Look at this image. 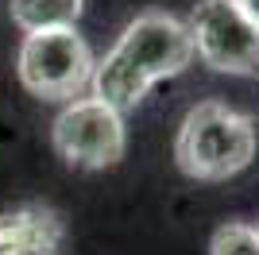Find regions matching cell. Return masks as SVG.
<instances>
[{
	"mask_svg": "<svg viewBox=\"0 0 259 255\" xmlns=\"http://www.w3.org/2000/svg\"><path fill=\"white\" fill-rule=\"evenodd\" d=\"M93 51L77 35V27H43L23 31L16 74L23 89L43 101H74L93 85Z\"/></svg>",
	"mask_w": 259,
	"mask_h": 255,
	"instance_id": "cell-3",
	"label": "cell"
},
{
	"mask_svg": "<svg viewBox=\"0 0 259 255\" xmlns=\"http://www.w3.org/2000/svg\"><path fill=\"white\" fill-rule=\"evenodd\" d=\"M66 240L62 217L43 201L0 209V255H58Z\"/></svg>",
	"mask_w": 259,
	"mask_h": 255,
	"instance_id": "cell-6",
	"label": "cell"
},
{
	"mask_svg": "<svg viewBox=\"0 0 259 255\" xmlns=\"http://www.w3.org/2000/svg\"><path fill=\"white\" fill-rule=\"evenodd\" d=\"M209 255H259V228L240 221L221 224L209 240Z\"/></svg>",
	"mask_w": 259,
	"mask_h": 255,
	"instance_id": "cell-8",
	"label": "cell"
},
{
	"mask_svg": "<svg viewBox=\"0 0 259 255\" xmlns=\"http://www.w3.org/2000/svg\"><path fill=\"white\" fill-rule=\"evenodd\" d=\"M255 120L221 105L201 101L186 112L178 139H174V162L194 182H225L251 166L255 159Z\"/></svg>",
	"mask_w": 259,
	"mask_h": 255,
	"instance_id": "cell-2",
	"label": "cell"
},
{
	"mask_svg": "<svg viewBox=\"0 0 259 255\" xmlns=\"http://www.w3.org/2000/svg\"><path fill=\"white\" fill-rule=\"evenodd\" d=\"M54 151L62 155L70 166L85 170H105L116 166L128 147V132H124V112L116 105L93 97H74L70 105L54 116L51 128Z\"/></svg>",
	"mask_w": 259,
	"mask_h": 255,
	"instance_id": "cell-5",
	"label": "cell"
},
{
	"mask_svg": "<svg viewBox=\"0 0 259 255\" xmlns=\"http://www.w3.org/2000/svg\"><path fill=\"white\" fill-rule=\"evenodd\" d=\"M240 4H244V8H248L251 16H255V20H259V0H240Z\"/></svg>",
	"mask_w": 259,
	"mask_h": 255,
	"instance_id": "cell-9",
	"label": "cell"
},
{
	"mask_svg": "<svg viewBox=\"0 0 259 255\" xmlns=\"http://www.w3.org/2000/svg\"><path fill=\"white\" fill-rule=\"evenodd\" d=\"M190 23L170 12H143L120 31L116 47L93 66V93L120 112L136 108L151 85L162 77H178L194 62Z\"/></svg>",
	"mask_w": 259,
	"mask_h": 255,
	"instance_id": "cell-1",
	"label": "cell"
},
{
	"mask_svg": "<svg viewBox=\"0 0 259 255\" xmlns=\"http://www.w3.org/2000/svg\"><path fill=\"white\" fill-rule=\"evenodd\" d=\"M85 0H12V20L23 31L43 27H74Z\"/></svg>",
	"mask_w": 259,
	"mask_h": 255,
	"instance_id": "cell-7",
	"label": "cell"
},
{
	"mask_svg": "<svg viewBox=\"0 0 259 255\" xmlns=\"http://www.w3.org/2000/svg\"><path fill=\"white\" fill-rule=\"evenodd\" d=\"M186 23L197 58L209 70L259 77V20L240 0H201Z\"/></svg>",
	"mask_w": 259,
	"mask_h": 255,
	"instance_id": "cell-4",
	"label": "cell"
}]
</instances>
